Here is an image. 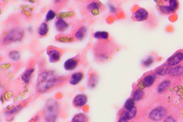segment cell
Here are the masks:
<instances>
[{
	"label": "cell",
	"instance_id": "6da1fadb",
	"mask_svg": "<svg viewBox=\"0 0 183 122\" xmlns=\"http://www.w3.org/2000/svg\"><path fill=\"white\" fill-rule=\"evenodd\" d=\"M119 46L111 37L106 40H97L92 50L96 58L103 61L109 60L119 50Z\"/></svg>",
	"mask_w": 183,
	"mask_h": 122
},
{
	"label": "cell",
	"instance_id": "7a4b0ae2",
	"mask_svg": "<svg viewBox=\"0 0 183 122\" xmlns=\"http://www.w3.org/2000/svg\"><path fill=\"white\" fill-rule=\"evenodd\" d=\"M106 10V7L99 1L89 0L84 2L82 11L86 18L92 19L99 16Z\"/></svg>",
	"mask_w": 183,
	"mask_h": 122
},
{
	"label": "cell",
	"instance_id": "3957f363",
	"mask_svg": "<svg viewBox=\"0 0 183 122\" xmlns=\"http://www.w3.org/2000/svg\"><path fill=\"white\" fill-rule=\"evenodd\" d=\"M56 81L55 77L51 72H45L40 74L38 79L37 89L39 92H45L54 85Z\"/></svg>",
	"mask_w": 183,
	"mask_h": 122
},
{
	"label": "cell",
	"instance_id": "277c9868",
	"mask_svg": "<svg viewBox=\"0 0 183 122\" xmlns=\"http://www.w3.org/2000/svg\"><path fill=\"white\" fill-rule=\"evenodd\" d=\"M58 106L54 101L49 102L45 109V118L47 122H55L57 117Z\"/></svg>",
	"mask_w": 183,
	"mask_h": 122
},
{
	"label": "cell",
	"instance_id": "5b68a950",
	"mask_svg": "<svg viewBox=\"0 0 183 122\" xmlns=\"http://www.w3.org/2000/svg\"><path fill=\"white\" fill-rule=\"evenodd\" d=\"M24 35V31L22 29H13L7 33L3 40V42L7 44L20 40L23 38Z\"/></svg>",
	"mask_w": 183,
	"mask_h": 122
},
{
	"label": "cell",
	"instance_id": "8992f818",
	"mask_svg": "<svg viewBox=\"0 0 183 122\" xmlns=\"http://www.w3.org/2000/svg\"><path fill=\"white\" fill-rule=\"evenodd\" d=\"M149 13L145 9L140 8L132 14L131 18L134 22H142L147 20Z\"/></svg>",
	"mask_w": 183,
	"mask_h": 122
},
{
	"label": "cell",
	"instance_id": "52a82bcc",
	"mask_svg": "<svg viewBox=\"0 0 183 122\" xmlns=\"http://www.w3.org/2000/svg\"><path fill=\"white\" fill-rule=\"evenodd\" d=\"M167 113L166 109L159 107L155 108L150 114V117L154 121H159L165 117Z\"/></svg>",
	"mask_w": 183,
	"mask_h": 122
},
{
	"label": "cell",
	"instance_id": "ba28073f",
	"mask_svg": "<svg viewBox=\"0 0 183 122\" xmlns=\"http://www.w3.org/2000/svg\"><path fill=\"white\" fill-rule=\"evenodd\" d=\"M47 54L49 56L50 62L52 63L56 62L60 58V52L54 48L49 49L47 52Z\"/></svg>",
	"mask_w": 183,
	"mask_h": 122
},
{
	"label": "cell",
	"instance_id": "9c48e42d",
	"mask_svg": "<svg viewBox=\"0 0 183 122\" xmlns=\"http://www.w3.org/2000/svg\"><path fill=\"white\" fill-rule=\"evenodd\" d=\"M183 54L181 52L175 54L168 60V64L169 66H172L178 64L183 59Z\"/></svg>",
	"mask_w": 183,
	"mask_h": 122
},
{
	"label": "cell",
	"instance_id": "30bf717a",
	"mask_svg": "<svg viewBox=\"0 0 183 122\" xmlns=\"http://www.w3.org/2000/svg\"><path fill=\"white\" fill-rule=\"evenodd\" d=\"M84 77V74L81 72H76L71 77L69 82L71 84L76 85L82 80Z\"/></svg>",
	"mask_w": 183,
	"mask_h": 122
},
{
	"label": "cell",
	"instance_id": "8fae6325",
	"mask_svg": "<svg viewBox=\"0 0 183 122\" xmlns=\"http://www.w3.org/2000/svg\"><path fill=\"white\" fill-rule=\"evenodd\" d=\"M87 97L84 94H80L74 98V104L78 107H81L85 104L87 102Z\"/></svg>",
	"mask_w": 183,
	"mask_h": 122
},
{
	"label": "cell",
	"instance_id": "7c38bea8",
	"mask_svg": "<svg viewBox=\"0 0 183 122\" xmlns=\"http://www.w3.org/2000/svg\"><path fill=\"white\" fill-rule=\"evenodd\" d=\"M78 65V62L76 59H69L65 62L64 67L67 70H72L76 68Z\"/></svg>",
	"mask_w": 183,
	"mask_h": 122
},
{
	"label": "cell",
	"instance_id": "4fadbf2b",
	"mask_svg": "<svg viewBox=\"0 0 183 122\" xmlns=\"http://www.w3.org/2000/svg\"><path fill=\"white\" fill-rule=\"evenodd\" d=\"M87 28L86 26H83L77 31L75 34V37L79 40L83 39L87 32Z\"/></svg>",
	"mask_w": 183,
	"mask_h": 122
},
{
	"label": "cell",
	"instance_id": "5bb4252c",
	"mask_svg": "<svg viewBox=\"0 0 183 122\" xmlns=\"http://www.w3.org/2000/svg\"><path fill=\"white\" fill-rule=\"evenodd\" d=\"M94 38L97 40H106L111 38L108 33L105 31H97L93 34Z\"/></svg>",
	"mask_w": 183,
	"mask_h": 122
},
{
	"label": "cell",
	"instance_id": "9a60e30c",
	"mask_svg": "<svg viewBox=\"0 0 183 122\" xmlns=\"http://www.w3.org/2000/svg\"><path fill=\"white\" fill-rule=\"evenodd\" d=\"M155 81V78L153 75H148L144 77L142 80V84L144 87L151 86Z\"/></svg>",
	"mask_w": 183,
	"mask_h": 122
},
{
	"label": "cell",
	"instance_id": "2e32d148",
	"mask_svg": "<svg viewBox=\"0 0 183 122\" xmlns=\"http://www.w3.org/2000/svg\"><path fill=\"white\" fill-rule=\"evenodd\" d=\"M55 26L59 30H65L68 26V25L63 19H58L55 23Z\"/></svg>",
	"mask_w": 183,
	"mask_h": 122
},
{
	"label": "cell",
	"instance_id": "e0dca14e",
	"mask_svg": "<svg viewBox=\"0 0 183 122\" xmlns=\"http://www.w3.org/2000/svg\"><path fill=\"white\" fill-rule=\"evenodd\" d=\"M169 73L172 76H178L183 73V67L178 66L174 67L170 69Z\"/></svg>",
	"mask_w": 183,
	"mask_h": 122
},
{
	"label": "cell",
	"instance_id": "ac0fdd59",
	"mask_svg": "<svg viewBox=\"0 0 183 122\" xmlns=\"http://www.w3.org/2000/svg\"><path fill=\"white\" fill-rule=\"evenodd\" d=\"M48 32H49V27L47 23H42L38 30V34L40 36H44L47 34Z\"/></svg>",
	"mask_w": 183,
	"mask_h": 122
},
{
	"label": "cell",
	"instance_id": "d6986e66",
	"mask_svg": "<svg viewBox=\"0 0 183 122\" xmlns=\"http://www.w3.org/2000/svg\"><path fill=\"white\" fill-rule=\"evenodd\" d=\"M34 72V69H30L28 70L23 75L22 77V79L23 81L26 83H28L31 77L32 73Z\"/></svg>",
	"mask_w": 183,
	"mask_h": 122
},
{
	"label": "cell",
	"instance_id": "ffe728a7",
	"mask_svg": "<svg viewBox=\"0 0 183 122\" xmlns=\"http://www.w3.org/2000/svg\"><path fill=\"white\" fill-rule=\"evenodd\" d=\"M170 69L167 65H163L158 69L157 73L160 75H164L167 73H169Z\"/></svg>",
	"mask_w": 183,
	"mask_h": 122
},
{
	"label": "cell",
	"instance_id": "44dd1931",
	"mask_svg": "<svg viewBox=\"0 0 183 122\" xmlns=\"http://www.w3.org/2000/svg\"><path fill=\"white\" fill-rule=\"evenodd\" d=\"M73 122H87V118L83 114H77L73 118Z\"/></svg>",
	"mask_w": 183,
	"mask_h": 122
},
{
	"label": "cell",
	"instance_id": "7402d4cb",
	"mask_svg": "<svg viewBox=\"0 0 183 122\" xmlns=\"http://www.w3.org/2000/svg\"><path fill=\"white\" fill-rule=\"evenodd\" d=\"M137 113V110L135 107L132 109L128 110L125 114V118L128 120L132 119L136 115Z\"/></svg>",
	"mask_w": 183,
	"mask_h": 122
},
{
	"label": "cell",
	"instance_id": "603a6c76",
	"mask_svg": "<svg viewBox=\"0 0 183 122\" xmlns=\"http://www.w3.org/2000/svg\"><path fill=\"white\" fill-rule=\"evenodd\" d=\"M170 84V81L169 80H165L161 83L158 88L159 92H162L165 91L168 88Z\"/></svg>",
	"mask_w": 183,
	"mask_h": 122
},
{
	"label": "cell",
	"instance_id": "cb8c5ba5",
	"mask_svg": "<svg viewBox=\"0 0 183 122\" xmlns=\"http://www.w3.org/2000/svg\"><path fill=\"white\" fill-rule=\"evenodd\" d=\"M144 95V93L143 91L140 89L137 90L134 92L133 99L134 100H140L143 98Z\"/></svg>",
	"mask_w": 183,
	"mask_h": 122
},
{
	"label": "cell",
	"instance_id": "d4e9b609",
	"mask_svg": "<svg viewBox=\"0 0 183 122\" xmlns=\"http://www.w3.org/2000/svg\"><path fill=\"white\" fill-rule=\"evenodd\" d=\"M134 100L133 99H130L127 100L125 102V107L127 110H130L132 109L134 107Z\"/></svg>",
	"mask_w": 183,
	"mask_h": 122
},
{
	"label": "cell",
	"instance_id": "484cf974",
	"mask_svg": "<svg viewBox=\"0 0 183 122\" xmlns=\"http://www.w3.org/2000/svg\"><path fill=\"white\" fill-rule=\"evenodd\" d=\"M9 57L14 61H18L20 58V55L18 51H13L9 53Z\"/></svg>",
	"mask_w": 183,
	"mask_h": 122
},
{
	"label": "cell",
	"instance_id": "4316f807",
	"mask_svg": "<svg viewBox=\"0 0 183 122\" xmlns=\"http://www.w3.org/2000/svg\"><path fill=\"white\" fill-rule=\"evenodd\" d=\"M74 15V13L73 12H63L59 13L57 15V17L59 19L65 18H70Z\"/></svg>",
	"mask_w": 183,
	"mask_h": 122
},
{
	"label": "cell",
	"instance_id": "83f0119b",
	"mask_svg": "<svg viewBox=\"0 0 183 122\" xmlns=\"http://www.w3.org/2000/svg\"><path fill=\"white\" fill-rule=\"evenodd\" d=\"M55 13L52 10H49L48 11L47 14L46 15V20L49 21L53 20L55 18Z\"/></svg>",
	"mask_w": 183,
	"mask_h": 122
},
{
	"label": "cell",
	"instance_id": "f1b7e54d",
	"mask_svg": "<svg viewBox=\"0 0 183 122\" xmlns=\"http://www.w3.org/2000/svg\"><path fill=\"white\" fill-rule=\"evenodd\" d=\"M169 7L171 11H174L178 8V2L175 0H171L169 1Z\"/></svg>",
	"mask_w": 183,
	"mask_h": 122
},
{
	"label": "cell",
	"instance_id": "f546056e",
	"mask_svg": "<svg viewBox=\"0 0 183 122\" xmlns=\"http://www.w3.org/2000/svg\"><path fill=\"white\" fill-rule=\"evenodd\" d=\"M160 10L165 14H169L171 11L170 8L168 6H161L159 7Z\"/></svg>",
	"mask_w": 183,
	"mask_h": 122
},
{
	"label": "cell",
	"instance_id": "4dcf8cb0",
	"mask_svg": "<svg viewBox=\"0 0 183 122\" xmlns=\"http://www.w3.org/2000/svg\"><path fill=\"white\" fill-rule=\"evenodd\" d=\"M153 62V58L149 57L143 62V64L145 66L148 67Z\"/></svg>",
	"mask_w": 183,
	"mask_h": 122
},
{
	"label": "cell",
	"instance_id": "1f68e13d",
	"mask_svg": "<svg viewBox=\"0 0 183 122\" xmlns=\"http://www.w3.org/2000/svg\"><path fill=\"white\" fill-rule=\"evenodd\" d=\"M74 40L72 38H69L67 37L64 36L59 38V41L61 42H67L69 41H72Z\"/></svg>",
	"mask_w": 183,
	"mask_h": 122
},
{
	"label": "cell",
	"instance_id": "d6a6232c",
	"mask_svg": "<svg viewBox=\"0 0 183 122\" xmlns=\"http://www.w3.org/2000/svg\"><path fill=\"white\" fill-rule=\"evenodd\" d=\"M163 122H176L175 121L174 119H173L172 117H167Z\"/></svg>",
	"mask_w": 183,
	"mask_h": 122
},
{
	"label": "cell",
	"instance_id": "836d02e7",
	"mask_svg": "<svg viewBox=\"0 0 183 122\" xmlns=\"http://www.w3.org/2000/svg\"><path fill=\"white\" fill-rule=\"evenodd\" d=\"M118 122H128L127 120L125 117L121 118Z\"/></svg>",
	"mask_w": 183,
	"mask_h": 122
},
{
	"label": "cell",
	"instance_id": "e575fe53",
	"mask_svg": "<svg viewBox=\"0 0 183 122\" xmlns=\"http://www.w3.org/2000/svg\"></svg>",
	"mask_w": 183,
	"mask_h": 122
}]
</instances>
